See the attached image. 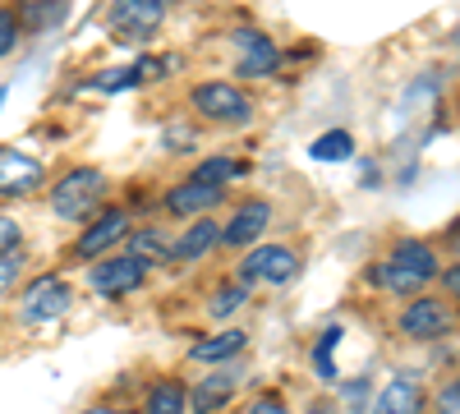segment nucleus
Instances as JSON below:
<instances>
[{
    "label": "nucleus",
    "instance_id": "nucleus-1",
    "mask_svg": "<svg viewBox=\"0 0 460 414\" xmlns=\"http://www.w3.org/2000/svg\"><path fill=\"white\" fill-rule=\"evenodd\" d=\"M442 277V268H438V253H433V244H424V240H401L392 253H387V262H377L373 268V286L377 290H387V295H424V286L429 281H438Z\"/></svg>",
    "mask_w": 460,
    "mask_h": 414
},
{
    "label": "nucleus",
    "instance_id": "nucleus-2",
    "mask_svg": "<svg viewBox=\"0 0 460 414\" xmlns=\"http://www.w3.org/2000/svg\"><path fill=\"white\" fill-rule=\"evenodd\" d=\"M299 253L290 244H258L240 262V281L244 286H290L299 277Z\"/></svg>",
    "mask_w": 460,
    "mask_h": 414
},
{
    "label": "nucleus",
    "instance_id": "nucleus-3",
    "mask_svg": "<svg viewBox=\"0 0 460 414\" xmlns=\"http://www.w3.org/2000/svg\"><path fill=\"white\" fill-rule=\"evenodd\" d=\"M396 327H401V336H410V341H438V336H447L456 327V313L438 295H414L401 309Z\"/></svg>",
    "mask_w": 460,
    "mask_h": 414
},
{
    "label": "nucleus",
    "instance_id": "nucleus-4",
    "mask_svg": "<svg viewBox=\"0 0 460 414\" xmlns=\"http://www.w3.org/2000/svg\"><path fill=\"white\" fill-rule=\"evenodd\" d=\"M189 101H194V110L203 120H221V125H249L253 120V101L235 88V84H199L194 92H189Z\"/></svg>",
    "mask_w": 460,
    "mask_h": 414
},
{
    "label": "nucleus",
    "instance_id": "nucleus-5",
    "mask_svg": "<svg viewBox=\"0 0 460 414\" xmlns=\"http://www.w3.org/2000/svg\"><path fill=\"white\" fill-rule=\"evenodd\" d=\"M102 189H106V175L93 171V166H79V171H69V175L56 184L51 207H56V216H65V221H79V216H88V212L97 207Z\"/></svg>",
    "mask_w": 460,
    "mask_h": 414
},
{
    "label": "nucleus",
    "instance_id": "nucleus-6",
    "mask_svg": "<svg viewBox=\"0 0 460 414\" xmlns=\"http://www.w3.org/2000/svg\"><path fill=\"white\" fill-rule=\"evenodd\" d=\"M162 19H166V0H111V14H106L120 42H147L162 28Z\"/></svg>",
    "mask_w": 460,
    "mask_h": 414
},
{
    "label": "nucleus",
    "instance_id": "nucleus-7",
    "mask_svg": "<svg viewBox=\"0 0 460 414\" xmlns=\"http://www.w3.org/2000/svg\"><path fill=\"white\" fill-rule=\"evenodd\" d=\"M69 299H74V295H69V281H65V277H56V272H47V277H37V281L23 290V299H19V313H23V322L42 327V322L65 318Z\"/></svg>",
    "mask_w": 460,
    "mask_h": 414
},
{
    "label": "nucleus",
    "instance_id": "nucleus-8",
    "mask_svg": "<svg viewBox=\"0 0 460 414\" xmlns=\"http://www.w3.org/2000/svg\"><path fill=\"white\" fill-rule=\"evenodd\" d=\"M235 69L244 74V79H267V74H277V65H281V51H277V42L267 32H258V28H240L235 32Z\"/></svg>",
    "mask_w": 460,
    "mask_h": 414
},
{
    "label": "nucleus",
    "instance_id": "nucleus-9",
    "mask_svg": "<svg viewBox=\"0 0 460 414\" xmlns=\"http://www.w3.org/2000/svg\"><path fill=\"white\" fill-rule=\"evenodd\" d=\"M143 277H147V262L138 253H120V258H106L93 268V290L97 295H129L143 286Z\"/></svg>",
    "mask_w": 460,
    "mask_h": 414
},
{
    "label": "nucleus",
    "instance_id": "nucleus-10",
    "mask_svg": "<svg viewBox=\"0 0 460 414\" xmlns=\"http://www.w3.org/2000/svg\"><path fill=\"white\" fill-rule=\"evenodd\" d=\"M373 414H424V383L419 373H396L373 396Z\"/></svg>",
    "mask_w": 460,
    "mask_h": 414
},
{
    "label": "nucleus",
    "instance_id": "nucleus-11",
    "mask_svg": "<svg viewBox=\"0 0 460 414\" xmlns=\"http://www.w3.org/2000/svg\"><path fill=\"white\" fill-rule=\"evenodd\" d=\"M267 221H272V207H267L262 198H249L235 207V216L226 221V231H221V244L230 249H249L262 231H267Z\"/></svg>",
    "mask_w": 460,
    "mask_h": 414
},
{
    "label": "nucleus",
    "instance_id": "nucleus-12",
    "mask_svg": "<svg viewBox=\"0 0 460 414\" xmlns=\"http://www.w3.org/2000/svg\"><path fill=\"white\" fill-rule=\"evenodd\" d=\"M37 184H42V166L23 157L19 147H0V194L19 198V194H32Z\"/></svg>",
    "mask_w": 460,
    "mask_h": 414
},
{
    "label": "nucleus",
    "instance_id": "nucleus-13",
    "mask_svg": "<svg viewBox=\"0 0 460 414\" xmlns=\"http://www.w3.org/2000/svg\"><path fill=\"white\" fill-rule=\"evenodd\" d=\"M129 235V212H120V207H111V212H102L88 231H84V240H79V258H97V253H106L111 244H120Z\"/></svg>",
    "mask_w": 460,
    "mask_h": 414
},
{
    "label": "nucleus",
    "instance_id": "nucleus-14",
    "mask_svg": "<svg viewBox=\"0 0 460 414\" xmlns=\"http://www.w3.org/2000/svg\"><path fill=\"white\" fill-rule=\"evenodd\" d=\"M221 203V184H203V180H184L166 194V207L175 216H208V207Z\"/></svg>",
    "mask_w": 460,
    "mask_h": 414
},
{
    "label": "nucleus",
    "instance_id": "nucleus-15",
    "mask_svg": "<svg viewBox=\"0 0 460 414\" xmlns=\"http://www.w3.org/2000/svg\"><path fill=\"white\" fill-rule=\"evenodd\" d=\"M235 387H240V373L235 368H221V373H212V378H203L199 387H189V405H194L199 414H217V410L230 405Z\"/></svg>",
    "mask_w": 460,
    "mask_h": 414
},
{
    "label": "nucleus",
    "instance_id": "nucleus-16",
    "mask_svg": "<svg viewBox=\"0 0 460 414\" xmlns=\"http://www.w3.org/2000/svg\"><path fill=\"white\" fill-rule=\"evenodd\" d=\"M244 346H249V336L244 331H217V336H208V341H199L194 350H189V359H199V364H230L235 355H244Z\"/></svg>",
    "mask_w": 460,
    "mask_h": 414
},
{
    "label": "nucleus",
    "instance_id": "nucleus-17",
    "mask_svg": "<svg viewBox=\"0 0 460 414\" xmlns=\"http://www.w3.org/2000/svg\"><path fill=\"white\" fill-rule=\"evenodd\" d=\"M217 244H221V225L203 216V221H194V225H189V231H184V240H180L171 253H175V258H203V253H212Z\"/></svg>",
    "mask_w": 460,
    "mask_h": 414
},
{
    "label": "nucleus",
    "instance_id": "nucleus-18",
    "mask_svg": "<svg viewBox=\"0 0 460 414\" xmlns=\"http://www.w3.org/2000/svg\"><path fill=\"white\" fill-rule=\"evenodd\" d=\"M184 410H189V387H184L180 378H166V383L152 387L143 414H184Z\"/></svg>",
    "mask_w": 460,
    "mask_h": 414
},
{
    "label": "nucleus",
    "instance_id": "nucleus-19",
    "mask_svg": "<svg viewBox=\"0 0 460 414\" xmlns=\"http://www.w3.org/2000/svg\"><path fill=\"white\" fill-rule=\"evenodd\" d=\"M350 153H355V138L345 134V129H327L323 138L309 143V157L314 162H350Z\"/></svg>",
    "mask_w": 460,
    "mask_h": 414
},
{
    "label": "nucleus",
    "instance_id": "nucleus-20",
    "mask_svg": "<svg viewBox=\"0 0 460 414\" xmlns=\"http://www.w3.org/2000/svg\"><path fill=\"white\" fill-rule=\"evenodd\" d=\"M244 304H249V286H244V281H230L226 290L212 295V304H208V309H212V318H230V313L244 309Z\"/></svg>",
    "mask_w": 460,
    "mask_h": 414
},
{
    "label": "nucleus",
    "instance_id": "nucleus-21",
    "mask_svg": "<svg viewBox=\"0 0 460 414\" xmlns=\"http://www.w3.org/2000/svg\"><path fill=\"white\" fill-rule=\"evenodd\" d=\"M235 175H244V166L235 157H208L194 171V180H203V184H226V180H235Z\"/></svg>",
    "mask_w": 460,
    "mask_h": 414
},
{
    "label": "nucleus",
    "instance_id": "nucleus-22",
    "mask_svg": "<svg viewBox=\"0 0 460 414\" xmlns=\"http://www.w3.org/2000/svg\"><path fill=\"white\" fill-rule=\"evenodd\" d=\"M336 341H341V327H327V331H323V341H318V350H314L323 378H332V373H336V368H332V346H336Z\"/></svg>",
    "mask_w": 460,
    "mask_h": 414
},
{
    "label": "nucleus",
    "instance_id": "nucleus-23",
    "mask_svg": "<svg viewBox=\"0 0 460 414\" xmlns=\"http://www.w3.org/2000/svg\"><path fill=\"white\" fill-rule=\"evenodd\" d=\"M60 14H65V0H47V5H32V10H28V23H32V28H51Z\"/></svg>",
    "mask_w": 460,
    "mask_h": 414
},
{
    "label": "nucleus",
    "instance_id": "nucleus-24",
    "mask_svg": "<svg viewBox=\"0 0 460 414\" xmlns=\"http://www.w3.org/2000/svg\"><path fill=\"white\" fill-rule=\"evenodd\" d=\"M129 253H138V258H143V253H171V249H166V240H162L157 231H143V235H134V240H129Z\"/></svg>",
    "mask_w": 460,
    "mask_h": 414
},
{
    "label": "nucleus",
    "instance_id": "nucleus-25",
    "mask_svg": "<svg viewBox=\"0 0 460 414\" xmlns=\"http://www.w3.org/2000/svg\"><path fill=\"white\" fill-rule=\"evenodd\" d=\"M14 37H19V19H14L10 10H0V56H10Z\"/></svg>",
    "mask_w": 460,
    "mask_h": 414
},
{
    "label": "nucleus",
    "instance_id": "nucleus-26",
    "mask_svg": "<svg viewBox=\"0 0 460 414\" xmlns=\"http://www.w3.org/2000/svg\"><path fill=\"white\" fill-rule=\"evenodd\" d=\"M19 268H23V249H10L5 258H0V290H5V286L19 277Z\"/></svg>",
    "mask_w": 460,
    "mask_h": 414
},
{
    "label": "nucleus",
    "instance_id": "nucleus-27",
    "mask_svg": "<svg viewBox=\"0 0 460 414\" xmlns=\"http://www.w3.org/2000/svg\"><path fill=\"white\" fill-rule=\"evenodd\" d=\"M438 414H460V383H447L438 392Z\"/></svg>",
    "mask_w": 460,
    "mask_h": 414
},
{
    "label": "nucleus",
    "instance_id": "nucleus-28",
    "mask_svg": "<svg viewBox=\"0 0 460 414\" xmlns=\"http://www.w3.org/2000/svg\"><path fill=\"white\" fill-rule=\"evenodd\" d=\"M244 414H290V405H286L281 396H258Z\"/></svg>",
    "mask_w": 460,
    "mask_h": 414
},
{
    "label": "nucleus",
    "instance_id": "nucleus-29",
    "mask_svg": "<svg viewBox=\"0 0 460 414\" xmlns=\"http://www.w3.org/2000/svg\"><path fill=\"white\" fill-rule=\"evenodd\" d=\"M14 244H19V225H14L10 216H0V258H5Z\"/></svg>",
    "mask_w": 460,
    "mask_h": 414
},
{
    "label": "nucleus",
    "instance_id": "nucleus-30",
    "mask_svg": "<svg viewBox=\"0 0 460 414\" xmlns=\"http://www.w3.org/2000/svg\"><path fill=\"white\" fill-rule=\"evenodd\" d=\"M442 290H447L451 299H460V262H456V268H447V272H442Z\"/></svg>",
    "mask_w": 460,
    "mask_h": 414
},
{
    "label": "nucleus",
    "instance_id": "nucleus-31",
    "mask_svg": "<svg viewBox=\"0 0 460 414\" xmlns=\"http://www.w3.org/2000/svg\"><path fill=\"white\" fill-rule=\"evenodd\" d=\"M364 392H368V383H364V378H359L355 387H345V405H359V401H364Z\"/></svg>",
    "mask_w": 460,
    "mask_h": 414
},
{
    "label": "nucleus",
    "instance_id": "nucleus-32",
    "mask_svg": "<svg viewBox=\"0 0 460 414\" xmlns=\"http://www.w3.org/2000/svg\"><path fill=\"white\" fill-rule=\"evenodd\" d=\"M84 414H125V410H106V405H97V410H84Z\"/></svg>",
    "mask_w": 460,
    "mask_h": 414
}]
</instances>
